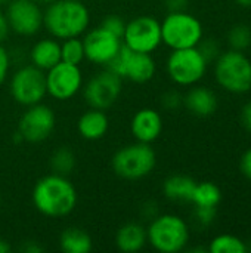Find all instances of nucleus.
Here are the masks:
<instances>
[{
	"label": "nucleus",
	"mask_w": 251,
	"mask_h": 253,
	"mask_svg": "<svg viewBox=\"0 0 251 253\" xmlns=\"http://www.w3.org/2000/svg\"><path fill=\"white\" fill-rule=\"evenodd\" d=\"M59 246L65 253H89L93 248V242L84 230L71 227L61 234Z\"/></svg>",
	"instance_id": "4be33fe9"
},
{
	"label": "nucleus",
	"mask_w": 251,
	"mask_h": 253,
	"mask_svg": "<svg viewBox=\"0 0 251 253\" xmlns=\"http://www.w3.org/2000/svg\"><path fill=\"white\" fill-rule=\"evenodd\" d=\"M56 126V117L50 107L43 102L27 107L18 123V133L22 141L37 144L43 142L53 133Z\"/></svg>",
	"instance_id": "9b49d317"
},
{
	"label": "nucleus",
	"mask_w": 251,
	"mask_h": 253,
	"mask_svg": "<svg viewBox=\"0 0 251 253\" xmlns=\"http://www.w3.org/2000/svg\"><path fill=\"white\" fill-rule=\"evenodd\" d=\"M30 61L34 67L47 71L61 61V43L53 37L41 39L30 50Z\"/></svg>",
	"instance_id": "6ab92c4d"
},
{
	"label": "nucleus",
	"mask_w": 251,
	"mask_h": 253,
	"mask_svg": "<svg viewBox=\"0 0 251 253\" xmlns=\"http://www.w3.org/2000/svg\"><path fill=\"white\" fill-rule=\"evenodd\" d=\"M9 92L12 99L22 107L43 102L47 95L46 71L34 67L33 64L18 68L10 77Z\"/></svg>",
	"instance_id": "1a4fd4ad"
},
{
	"label": "nucleus",
	"mask_w": 251,
	"mask_h": 253,
	"mask_svg": "<svg viewBox=\"0 0 251 253\" xmlns=\"http://www.w3.org/2000/svg\"><path fill=\"white\" fill-rule=\"evenodd\" d=\"M0 206H1V196H0Z\"/></svg>",
	"instance_id": "37998d69"
},
{
	"label": "nucleus",
	"mask_w": 251,
	"mask_h": 253,
	"mask_svg": "<svg viewBox=\"0 0 251 253\" xmlns=\"http://www.w3.org/2000/svg\"><path fill=\"white\" fill-rule=\"evenodd\" d=\"M31 199L41 215L58 219L68 216L75 209L77 191L67 176L52 172L36 182Z\"/></svg>",
	"instance_id": "f257e3e1"
},
{
	"label": "nucleus",
	"mask_w": 251,
	"mask_h": 253,
	"mask_svg": "<svg viewBox=\"0 0 251 253\" xmlns=\"http://www.w3.org/2000/svg\"><path fill=\"white\" fill-rule=\"evenodd\" d=\"M120 79L130 80L133 83H146L154 79L157 64L151 53L136 52L127 46H121L118 53L105 67Z\"/></svg>",
	"instance_id": "6e6552de"
},
{
	"label": "nucleus",
	"mask_w": 251,
	"mask_h": 253,
	"mask_svg": "<svg viewBox=\"0 0 251 253\" xmlns=\"http://www.w3.org/2000/svg\"><path fill=\"white\" fill-rule=\"evenodd\" d=\"M10 70V55L3 44H0V86L6 82Z\"/></svg>",
	"instance_id": "2f4dec72"
},
{
	"label": "nucleus",
	"mask_w": 251,
	"mask_h": 253,
	"mask_svg": "<svg viewBox=\"0 0 251 253\" xmlns=\"http://www.w3.org/2000/svg\"><path fill=\"white\" fill-rule=\"evenodd\" d=\"M130 130L138 142L152 144L163 132V117L154 108H141L132 117Z\"/></svg>",
	"instance_id": "dca6fc26"
},
{
	"label": "nucleus",
	"mask_w": 251,
	"mask_h": 253,
	"mask_svg": "<svg viewBox=\"0 0 251 253\" xmlns=\"http://www.w3.org/2000/svg\"><path fill=\"white\" fill-rule=\"evenodd\" d=\"M86 59L84 55V44L81 37H71L65 39L61 43V61L72 64V65H80Z\"/></svg>",
	"instance_id": "b1692460"
},
{
	"label": "nucleus",
	"mask_w": 251,
	"mask_h": 253,
	"mask_svg": "<svg viewBox=\"0 0 251 253\" xmlns=\"http://www.w3.org/2000/svg\"><path fill=\"white\" fill-rule=\"evenodd\" d=\"M22 251L27 253H41L43 252V248L37 242H27L22 246Z\"/></svg>",
	"instance_id": "4c0bfd02"
},
{
	"label": "nucleus",
	"mask_w": 251,
	"mask_h": 253,
	"mask_svg": "<svg viewBox=\"0 0 251 253\" xmlns=\"http://www.w3.org/2000/svg\"><path fill=\"white\" fill-rule=\"evenodd\" d=\"M210 253H246L247 246L246 243L232 234H220L215 237L209 246Z\"/></svg>",
	"instance_id": "a878e982"
},
{
	"label": "nucleus",
	"mask_w": 251,
	"mask_h": 253,
	"mask_svg": "<svg viewBox=\"0 0 251 253\" xmlns=\"http://www.w3.org/2000/svg\"><path fill=\"white\" fill-rule=\"evenodd\" d=\"M241 122H243V126L251 132V101L247 102L241 111Z\"/></svg>",
	"instance_id": "e433bc0d"
},
{
	"label": "nucleus",
	"mask_w": 251,
	"mask_h": 253,
	"mask_svg": "<svg viewBox=\"0 0 251 253\" xmlns=\"http://www.w3.org/2000/svg\"><path fill=\"white\" fill-rule=\"evenodd\" d=\"M109 129V119L104 110L90 108L83 113L77 122V130L83 139L98 141L107 135Z\"/></svg>",
	"instance_id": "f3484780"
},
{
	"label": "nucleus",
	"mask_w": 251,
	"mask_h": 253,
	"mask_svg": "<svg viewBox=\"0 0 251 253\" xmlns=\"http://www.w3.org/2000/svg\"><path fill=\"white\" fill-rule=\"evenodd\" d=\"M228 43L231 49L244 52L251 44V28L246 24L234 25L228 33Z\"/></svg>",
	"instance_id": "bb28decb"
},
{
	"label": "nucleus",
	"mask_w": 251,
	"mask_h": 253,
	"mask_svg": "<svg viewBox=\"0 0 251 253\" xmlns=\"http://www.w3.org/2000/svg\"><path fill=\"white\" fill-rule=\"evenodd\" d=\"M146 243V228L138 222H127L121 225L115 234V246L124 253L139 252Z\"/></svg>",
	"instance_id": "aec40b11"
},
{
	"label": "nucleus",
	"mask_w": 251,
	"mask_h": 253,
	"mask_svg": "<svg viewBox=\"0 0 251 253\" xmlns=\"http://www.w3.org/2000/svg\"><path fill=\"white\" fill-rule=\"evenodd\" d=\"M243 7H251V0H235Z\"/></svg>",
	"instance_id": "ea45409f"
},
{
	"label": "nucleus",
	"mask_w": 251,
	"mask_h": 253,
	"mask_svg": "<svg viewBox=\"0 0 251 253\" xmlns=\"http://www.w3.org/2000/svg\"><path fill=\"white\" fill-rule=\"evenodd\" d=\"M101 27H104L105 30H108L109 33L115 34L117 37H123L124 28H126V21L118 16V15H107L101 24Z\"/></svg>",
	"instance_id": "c85d7f7f"
},
{
	"label": "nucleus",
	"mask_w": 251,
	"mask_h": 253,
	"mask_svg": "<svg viewBox=\"0 0 251 253\" xmlns=\"http://www.w3.org/2000/svg\"><path fill=\"white\" fill-rule=\"evenodd\" d=\"M216 218V208H207V206H195V219L200 225L207 227L212 225Z\"/></svg>",
	"instance_id": "7c9ffc66"
},
{
	"label": "nucleus",
	"mask_w": 251,
	"mask_h": 253,
	"mask_svg": "<svg viewBox=\"0 0 251 253\" xmlns=\"http://www.w3.org/2000/svg\"><path fill=\"white\" fill-rule=\"evenodd\" d=\"M123 44L132 50L152 53L163 43L161 39V22L149 15L136 16L126 22L123 33Z\"/></svg>",
	"instance_id": "9d476101"
},
{
	"label": "nucleus",
	"mask_w": 251,
	"mask_h": 253,
	"mask_svg": "<svg viewBox=\"0 0 251 253\" xmlns=\"http://www.w3.org/2000/svg\"><path fill=\"white\" fill-rule=\"evenodd\" d=\"M50 168L53 173L68 176L75 168V154L68 147H59L50 157Z\"/></svg>",
	"instance_id": "393cba45"
},
{
	"label": "nucleus",
	"mask_w": 251,
	"mask_h": 253,
	"mask_svg": "<svg viewBox=\"0 0 251 253\" xmlns=\"http://www.w3.org/2000/svg\"><path fill=\"white\" fill-rule=\"evenodd\" d=\"M157 165V154L151 144L135 142L120 148L111 160L112 170L126 181H139L148 176Z\"/></svg>",
	"instance_id": "20e7f679"
},
{
	"label": "nucleus",
	"mask_w": 251,
	"mask_h": 253,
	"mask_svg": "<svg viewBox=\"0 0 251 253\" xmlns=\"http://www.w3.org/2000/svg\"><path fill=\"white\" fill-rule=\"evenodd\" d=\"M197 47H198V50L201 52V55L204 56V59L207 62L216 61L217 56L220 55V46H219V43L215 39H207L204 42L201 39V42L198 43Z\"/></svg>",
	"instance_id": "cd10ccee"
},
{
	"label": "nucleus",
	"mask_w": 251,
	"mask_h": 253,
	"mask_svg": "<svg viewBox=\"0 0 251 253\" xmlns=\"http://www.w3.org/2000/svg\"><path fill=\"white\" fill-rule=\"evenodd\" d=\"M83 87V74L80 65H72L59 61L55 67L46 71L47 95L56 101L72 99Z\"/></svg>",
	"instance_id": "ddd939ff"
},
{
	"label": "nucleus",
	"mask_w": 251,
	"mask_h": 253,
	"mask_svg": "<svg viewBox=\"0 0 251 253\" xmlns=\"http://www.w3.org/2000/svg\"><path fill=\"white\" fill-rule=\"evenodd\" d=\"M83 44L87 61L99 67H107L121 49L123 40L99 25L84 33Z\"/></svg>",
	"instance_id": "2eb2a0df"
},
{
	"label": "nucleus",
	"mask_w": 251,
	"mask_h": 253,
	"mask_svg": "<svg viewBox=\"0 0 251 253\" xmlns=\"http://www.w3.org/2000/svg\"><path fill=\"white\" fill-rule=\"evenodd\" d=\"M90 24V12L81 0H55L43 10V27L56 40L81 37Z\"/></svg>",
	"instance_id": "f03ea898"
},
{
	"label": "nucleus",
	"mask_w": 251,
	"mask_h": 253,
	"mask_svg": "<svg viewBox=\"0 0 251 253\" xmlns=\"http://www.w3.org/2000/svg\"><path fill=\"white\" fill-rule=\"evenodd\" d=\"M217 83L228 92L246 93L251 89V61L244 52L228 50L217 56L215 65Z\"/></svg>",
	"instance_id": "39448f33"
},
{
	"label": "nucleus",
	"mask_w": 251,
	"mask_h": 253,
	"mask_svg": "<svg viewBox=\"0 0 251 253\" xmlns=\"http://www.w3.org/2000/svg\"><path fill=\"white\" fill-rule=\"evenodd\" d=\"M4 13L10 31L18 36H34L43 27V10L34 0H12Z\"/></svg>",
	"instance_id": "4468645a"
},
{
	"label": "nucleus",
	"mask_w": 251,
	"mask_h": 253,
	"mask_svg": "<svg viewBox=\"0 0 251 253\" xmlns=\"http://www.w3.org/2000/svg\"><path fill=\"white\" fill-rule=\"evenodd\" d=\"M197 181L188 175H172L163 182V193L172 202H191Z\"/></svg>",
	"instance_id": "412c9836"
},
{
	"label": "nucleus",
	"mask_w": 251,
	"mask_h": 253,
	"mask_svg": "<svg viewBox=\"0 0 251 253\" xmlns=\"http://www.w3.org/2000/svg\"><path fill=\"white\" fill-rule=\"evenodd\" d=\"M164 3L169 12H180V10H186L189 0H164Z\"/></svg>",
	"instance_id": "72a5a7b5"
},
{
	"label": "nucleus",
	"mask_w": 251,
	"mask_h": 253,
	"mask_svg": "<svg viewBox=\"0 0 251 253\" xmlns=\"http://www.w3.org/2000/svg\"><path fill=\"white\" fill-rule=\"evenodd\" d=\"M9 33H10V28H9V24H7L6 13L0 9V44H3V42L7 39Z\"/></svg>",
	"instance_id": "f704fd0d"
},
{
	"label": "nucleus",
	"mask_w": 251,
	"mask_h": 253,
	"mask_svg": "<svg viewBox=\"0 0 251 253\" xmlns=\"http://www.w3.org/2000/svg\"><path fill=\"white\" fill-rule=\"evenodd\" d=\"M222 200V191L215 182H200L195 185L192 203L195 206H207V208H217Z\"/></svg>",
	"instance_id": "5701e85b"
},
{
	"label": "nucleus",
	"mask_w": 251,
	"mask_h": 253,
	"mask_svg": "<svg viewBox=\"0 0 251 253\" xmlns=\"http://www.w3.org/2000/svg\"><path fill=\"white\" fill-rule=\"evenodd\" d=\"M161 105L164 110L176 111L183 105V96L178 90H169L161 96Z\"/></svg>",
	"instance_id": "c756f323"
},
{
	"label": "nucleus",
	"mask_w": 251,
	"mask_h": 253,
	"mask_svg": "<svg viewBox=\"0 0 251 253\" xmlns=\"http://www.w3.org/2000/svg\"><path fill=\"white\" fill-rule=\"evenodd\" d=\"M209 62L198 47L173 49L167 58L166 70L170 80L179 86H194L206 74Z\"/></svg>",
	"instance_id": "0eeeda50"
},
{
	"label": "nucleus",
	"mask_w": 251,
	"mask_h": 253,
	"mask_svg": "<svg viewBox=\"0 0 251 253\" xmlns=\"http://www.w3.org/2000/svg\"><path fill=\"white\" fill-rule=\"evenodd\" d=\"M37 4H40V6H47V4H50L52 1H55V0H34Z\"/></svg>",
	"instance_id": "a19ab883"
},
{
	"label": "nucleus",
	"mask_w": 251,
	"mask_h": 253,
	"mask_svg": "<svg viewBox=\"0 0 251 253\" xmlns=\"http://www.w3.org/2000/svg\"><path fill=\"white\" fill-rule=\"evenodd\" d=\"M148 243L161 253H178L189 243L188 224L178 215H157L146 228Z\"/></svg>",
	"instance_id": "7ed1b4c3"
},
{
	"label": "nucleus",
	"mask_w": 251,
	"mask_h": 253,
	"mask_svg": "<svg viewBox=\"0 0 251 253\" xmlns=\"http://www.w3.org/2000/svg\"><path fill=\"white\" fill-rule=\"evenodd\" d=\"M10 251H12V246L9 245V242L0 237V253H9Z\"/></svg>",
	"instance_id": "58836bf2"
},
{
	"label": "nucleus",
	"mask_w": 251,
	"mask_h": 253,
	"mask_svg": "<svg viewBox=\"0 0 251 253\" xmlns=\"http://www.w3.org/2000/svg\"><path fill=\"white\" fill-rule=\"evenodd\" d=\"M123 90V79L108 68L95 74L84 86V99L90 108L108 110L120 98Z\"/></svg>",
	"instance_id": "f8f14e48"
},
{
	"label": "nucleus",
	"mask_w": 251,
	"mask_h": 253,
	"mask_svg": "<svg viewBox=\"0 0 251 253\" xmlns=\"http://www.w3.org/2000/svg\"><path fill=\"white\" fill-rule=\"evenodd\" d=\"M142 215L148 219H154L157 215H158V208H157V203L154 202H149V203H145L142 206Z\"/></svg>",
	"instance_id": "c9c22d12"
},
{
	"label": "nucleus",
	"mask_w": 251,
	"mask_h": 253,
	"mask_svg": "<svg viewBox=\"0 0 251 253\" xmlns=\"http://www.w3.org/2000/svg\"><path fill=\"white\" fill-rule=\"evenodd\" d=\"M10 1H12V0H0V6H1V4H4V6H6V4H7V3H10Z\"/></svg>",
	"instance_id": "79ce46f5"
},
{
	"label": "nucleus",
	"mask_w": 251,
	"mask_h": 253,
	"mask_svg": "<svg viewBox=\"0 0 251 253\" xmlns=\"http://www.w3.org/2000/svg\"><path fill=\"white\" fill-rule=\"evenodd\" d=\"M161 39L172 50L195 47L203 39V25L186 10L169 12L161 22Z\"/></svg>",
	"instance_id": "423d86ee"
},
{
	"label": "nucleus",
	"mask_w": 251,
	"mask_h": 253,
	"mask_svg": "<svg viewBox=\"0 0 251 253\" xmlns=\"http://www.w3.org/2000/svg\"><path fill=\"white\" fill-rule=\"evenodd\" d=\"M240 168H241L243 175H244L247 179H250L251 181V148H249V150L243 154Z\"/></svg>",
	"instance_id": "473e14b6"
},
{
	"label": "nucleus",
	"mask_w": 251,
	"mask_h": 253,
	"mask_svg": "<svg viewBox=\"0 0 251 253\" xmlns=\"http://www.w3.org/2000/svg\"><path fill=\"white\" fill-rule=\"evenodd\" d=\"M183 104L197 117H209L213 116L217 110V96L216 93L204 86L192 87L186 96H183Z\"/></svg>",
	"instance_id": "a211bd4d"
}]
</instances>
